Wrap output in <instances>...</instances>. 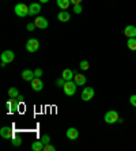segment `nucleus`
<instances>
[{"label": "nucleus", "mask_w": 136, "mask_h": 151, "mask_svg": "<svg viewBox=\"0 0 136 151\" xmlns=\"http://www.w3.org/2000/svg\"><path fill=\"white\" fill-rule=\"evenodd\" d=\"M76 86L78 84L73 81H67L63 86V90H64V93H65V95H68V97L75 95V93H76Z\"/></svg>", "instance_id": "nucleus-1"}, {"label": "nucleus", "mask_w": 136, "mask_h": 151, "mask_svg": "<svg viewBox=\"0 0 136 151\" xmlns=\"http://www.w3.org/2000/svg\"><path fill=\"white\" fill-rule=\"evenodd\" d=\"M14 11L19 18H24L29 15V6H26V4H23V3H18L17 6H15Z\"/></svg>", "instance_id": "nucleus-2"}, {"label": "nucleus", "mask_w": 136, "mask_h": 151, "mask_svg": "<svg viewBox=\"0 0 136 151\" xmlns=\"http://www.w3.org/2000/svg\"><path fill=\"white\" fill-rule=\"evenodd\" d=\"M119 119H120V116L116 110H109L105 114V123L106 124H114L119 121Z\"/></svg>", "instance_id": "nucleus-3"}, {"label": "nucleus", "mask_w": 136, "mask_h": 151, "mask_svg": "<svg viewBox=\"0 0 136 151\" xmlns=\"http://www.w3.org/2000/svg\"><path fill=\"white\" fill-rule=\"evenodd\" d=\"M40 48V42L37 38H30L27 42H26V50L30 53H34L37 52Z\"/></svg>", "instance_id": "nucleus-4"}, {"label": "nucleus", "mask_w": 136, "mask_h": 151, "mask_svg": "<svg viewBox=\"0 0 136 151\" xmlns=\"http://www.w3.org/2000/svg\"><path fill=\"white\" fill-rule=\"evenodd\" d=\"M94 94H95V91L93 87H84L83 91H82V99H83L84 102H87V101H90L91 98H94Z\"/></svg>", "instance_id": "nucleus-5"}, {"label": "nucleus", "mask_w": 136, "mask_h": 151, "mask_svg": "<svg viewBox=\"0 0 136 151\" xmlns=\"http://www.w3.org/2000/svg\"><path fill=\"white\" fill-rule=\"evenodd\" d=\"M0 136L3 137V139H12L14 137V131L11 127H3L1 129H0Z\"/></svg>", "instance_id": "nucleus-6"}, {"label": "nucleus", "mask_w": 136, "mask_h": 151, "mask_svg": "<svg viewBox=\"0 0 136 151\" xmlns=\"http://www.w3.org/2000/svg\"><path fill=\"white\" fill-rule=\"evenodd\" d=\"M15 57V53L12 52V50H4L3 53H1V63H11L12 60H14Z\"/></svg>", "instance_id": "nucleus-7"}, {"label": "nucleus", "mask_w": 136, "mask_h": 151, "mask_svg": "<svg viewBox=\"0 0 136 151\" xmlns=\"http://www.w3.org/2000/svg\"><path fill=\"white\" fill-rule=\"evenodd\" d=\"M34 23H35V26H37V29H46L49 26V22L45 17H37Z\"/></svg>", "instance_id": "nucleus-8"}, {"label": "nucleus", "mask_w": 136, "mask_h": 151, "mask_svg": "<svg viewBox=\"0 0 136 151\" xmlns=\"http://www.w3.org/2000/svg\"><path fill=\"white\" fill-rule=\"evenodd\" d=\"M30 83H32V88L34 91H41L44 88V82L41 81V78H34Z\"/></svg>", "instance_id": "nucleus-9"}, {"label": "nucleus", "mask_w": 136, "mask_h": 151, "mask_svg": "<svg viewBox=\"0 0 136 151\" xmlns=\"http://www.w3.org/2000/svg\"><path fill=\"white\" fill-rule=\"evenodd\" d=\"M40 11H41V6H40L38 3H32L30 6H29V15H30V17L38 15Z\"/></svg>", "instance_id": "nucleus-10"}, {"label": "nucleus", "mask_w": 136, "mask_h": 151, "mask_svg": "<svg viewBox=\"0 0 136 151\" xmlns=\"http://www.w3.org/2000/svg\"><path fill=\"white\" fill-rule=\"evenodd\" d=\"M75 75H76V71H72V70H70V68H65V70H63L61 78L67 82V81H72Z\"/></svg>", "instance_id": "nucleus-11"}, {"label": "nucleus", "mask_w": 136, "mask_h": 151, "mask_svg": "<svg viewBox=\"0 0 136 151\" xmlns=\"http://www.w3.org/2000/svg\"><path fill=\"white\" fill-rule=\"evenodd\" d=\"M124 34H125L127 38H135L136 37V26L129 25L124 29Z\"/></svg>", "instance_id": "nucleus-12"}, {"label": "nucleus", "mask_w": 136, "mask_h": 151, "mask_svg": "<svg viewBox=\"0 0 136 151\" xmlns=\"http://www.w3.org/2000/svg\"><path fill=\"white\" fill-rule=\"evenodd\" d=\"M34 78H35V74H34V71H32V70H24L22 72V79L26 82H32Z\"/></svg>", "instance_id": "nucleus-13"}, {"label": "nucleus", "mask_w": 136, "mask_h": 151, "mask_svg": "<svg viewBox=\"0 0 136 151\" xmlns=\"http://www.w3.org/2000/svg\"><path fill=\"white\" fill-rule=\"evenodd\" d=\"M78 136H79V131L76 128H68L67 129V137L70 140H75V139H78Z\"/></svg>", "instance_id": "nucleus-14"}, {"label": "nucleus", "mask_w": 136, "mask_h": 151, "mask_svg": "<svg viewBox=\"0 0 136 151\" xmlns=\"http://www.w3.org/2000/svg\"><path fill=\"white\" fill-rule=\"evenodd\" d=\"M57 19H59L60 22H68L71 19V14L70 12H67V11H60L59 14H57Z\"/></svg>", "instance_id": "nucleus-15"}, {"label": "nucleus", "mask_w": 136, "mask_h": 151, "mask_svg": "<svg viewBox=\"0 0 136 151\" xmlns=\"http://www.w3.org/2000/svg\"><path fill=\"white\" fill-rule=\"evenodd\" d=\"M73 82H75L78 86H84V84H86V76H84V75H80V74H76L73 76Z\"/></svg>", "instance_id": "nucleus-16"}, {"label": "nucleus", "mask_w": 136, "mask_h": 151, "mask_svg": "<svg viewBox=\"0 0 136 151\" xmlns=\"http://www.w3.org/2000/svg\"><path fill=\"white\" fill-rule=\"evenodd\" d=\"M44 147H45V144L42 143L41 140L34 142V143L32 144V150L33 151H44Z\"/></svg>", "instance_id": "nucleus-17"}, {"label": "nucleus", "mask_w": 136, "mask_h": 151, "mask_svg": "<svg viewBox=\"0 0 136 151\" xmlns=\"http://www.w3.org/2000/svg\"><path fill=\"white\" fill-rule=\"evenodd\" d=\"M70 4H71V0H57V6L63 11H65L67 8L70 7Z\"/></svg>", "instance_id": "nucleus-18"}, {"label": "nucleus", "mask_w": 136, "mask_h": 151, "mask_svg": "<svg viewBox=\"0 0 136 151\" xmlns=\"http://www.w3.org/2000/svg\"><path fill=\"white\" fill-rule=\"evenodd\" d=\"M127 45H128V49L135 50V52H136V37H135V38H128Z\"/></svg>", "instance_id": "nucleus-19"}, {"label": "nucleus", "mask_w": 136, "mask_h": 151, "mask_svg": "<svg viewBox=\"0 0 136 151\" xmlns=\"http://www.w3.org/2000/svg\"><path fill=\"white\" fill-rule=\"evenodd\" d=\"M18 95H19V91H18L17 87H10L8 88V97H10V98H17Z\"/></svg>", "instance_id": "nucleus-20"}, {"label": "nucleus", "mask_w": 136, "mask_h": 151, "mask_svg": "<svg viewBox=\"0 0 136 151\" xmlns=\"http://www.w3.org/2000/svg\"><path fill=\"white\" fill-rule=\"evenodd\" d=\"M11 102H12V108H11L10 113H17L18 112V106H19V101H18L17 98H12Z\"/></svg>", "instance_id": "nucleus-21"}, {"label": "nucleus", "mask_w": 136, "mask_h": 151, "mask_svg": "<svg viewBox=\"0 0 136 151\" xmlns=\"http://www.w3.org/2000/svg\"><path fill=\"white\" fill-rule=\"evenodd\" d=\"M80 70H83V71H86V70H89V67H90V64H89V61L87 60H83V61H80Z\"/></svg>", "instance_id": "nucleus-22"}, {"label": "nucleus", "mask_w": 136, "mask_h": 151, "mask_svg": "<svg viewBox=\"0 0 136 151\" xmlns=\"http://www.w3.org/2000/svg\"><path fill=\"white\" fill-rule=\"evenodd\" d=\"M11 142H12V144H14L15 147H18V146H21V144H22V139H21V137H12V139H11Z\"/></svg>", "instance_id": "nucleus-23"}, {"label": "nucleus", "mask_w": 136, "mask_h": 151, "mask_svg": "<svg viewBox=\"0 0 136 151\" xmlns=\"http://www.w3.org/2000/svg\"><path fill=\"white\" fill-rule=\"evenodd\" d=\"M41 142L44 144H49V143H50V137H49V135H42V136H41Z\"/></svg>", "instance_id": "nucleus-24"}, {"label": "nucleus", "mask_w": 136, "mask_h": 151, "mask_svg": "<svg viewBox=\"0 0 136 151\" xmlns=\"http://www.w3.org/2000/svg\"><path fill=\"white\" fill-rule=\"evenodd\" d=\"M73 12H75V14H80V12H82V6H80V4H75V6H73Z\"/></svg>", "instance_id": "nucleus-25"}, {"label": "nucleus", "mask_w": 136, "mask_h": 151, "mask_svg": "<svg viewBox=\"0 0 136 151\" xmlns=\"http://www.w3.org/2000/svg\"><path fill=\"white\" fill-rule=\"evenodd\" d=\"M44 150H45V151H55V150H56V147H55V146H52V144L49 143V144H45Z\"/></svg>", "instance_id": "nucleus-26"}, {"label": "nucleus", "mask_w": 136, "mask_h": 151, "mask_svg": "<svg viewBox=\"0 0 136 151\" xmlns=\"http://www.w3.org/2000/svg\"><path fill=\"white\" fill-rule=\"evenodd\" d=\"M129 102H131V105L136 108V94H133V95H131V97H129Z\"/></svg>", "instance_id": "nucleus-27"}, {"label": "nucleus", "mask_w": 136, "mask_h": 151, "mask_svg": "<svg viewBox=\"0 0 136 151\" xmlns=\"http://www.w3.org/2000/svg\"><path fill=\"white\" fill-rule=\"evenodd\" d=\"M35 27H37V26H35V23H34V22H32V23H29V25L26 26V29H27L29 32H33V30H34Z\"/></svg>", "instance_id": "nucleus-28"}, {"label": "nucleus", "mask_w": 136, "mask_h": 151, "mask_svg": "<svg viewBox=\"0 0 136 151\" xmlns=\"http://www.w3.org/2000/svg\"><path fill=\"white\" fill-rule=\"evenodd\" d=\"M64 83H65V81H64L63 78H60V79H57V82H56V84L59 86V87H63Z\"/></svg>", "instance_id": "nucleus-29"}, {"label": "nucleus", "mask_w": 136, "mask_h": 151, "mask_svg": "<svg viewBox=\"0 0 136 151\" xmlns=\"http://www.w3.org/2000/svg\"><path fill=\"white\" fill-rule=\"evenodd\" d=\"M34 74H35V78H41L42 76V70L41 68H37V70L34 71Z\"/></svg>", "instance_id": "nucleus-30"}, {"label": "nucleus", "mask_w": 136, "mask_h": 151, "mask_svg": "<svg viewBox=\"0 0 136 151\" xmlns=\"http://www.w3.org/2000/svg\"><path fill=\"white\" fill-rule=\"evenodd\" d=\"M6 108H7L8 110H11V108H12V102H11V101H8L7 104H6Z\"/></svg>", "instance_id": "nucleus-31"}, {"label": "nucleus", "mask_w": 136, "mask_h": 151, "mask_svg": "<svg viewBox=\"0 0 136 151\" xmlns=\"http://www.w3.org/2000/svg\"><path fill=\"white\" fill-rule=\"evenodd\" d=\"M71 3L75 6V4H80V3H82V0H71Z\"/></svg>", "instance_id": "nucleus-32"}, {"label": "nucleus", "mask_w": 136, "mask_h": 151, "mask_svg": "<svg viewBox=\"0 0 136 151\" xmlns=\"http://www.w3.org/2000/svg\"><path fill=\"white\" fill-rule=\"evenodd\" d=\"M17 99H18V101H19V102H23V95H21V94H19V95H18V97H17Z\"/></svg>", "instance_id": "nucleus-33"}, {"label": "nucleus", "mask_w": 136, "mask_h": 151, "mask_svg": "<svg viewBox=\"0 0 136 151\" xmlns=\"http://www.w3.org/2000/svg\"><path fill=\"white\" fill-rule=\"evenodd\" d=\"M40 1H41V3H48L49 0H40Z\"/></svg>", "instance_id": "nucleus-34"}, {"label": "nucleus", "mask_w": 136, "mask_h": 151, "mask_svg": "<svg viewBox=\"0 0 136 151\" xmlns=\"http://www.w3.org/2000/svg\"><path fill=\"white\" fill-rule=\"evenodd\" d=\"M135 113H136V110H135Z\"/></svg>", "instance_id": "nucleus-35"}]
</instances>
